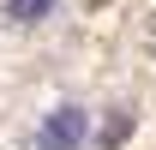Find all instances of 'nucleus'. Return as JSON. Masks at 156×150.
<instances>
[{
  "instance_id": "obj_1",
  "label": "nucleus",
  "mask_w": 156,
  "mask_h": 150,
  "mask_svg": "<svg viewBox=\"0 0 156 150\" xmlns=\"http://www.w3.org/2000/svg\"><path fill=\"white\" fill-rule=\"evenodd\" d=\"M90 132H96V114L84 102H54L36 120V150H90Z\"/></svg>"
},
{
  "instance_id": "obj_2",
  "label": "nucleus",
  "mask_w": 156,
  "mask_h": 150,
  "mask_svg": "<svg viewBox=\"0 0 156 150\" xmlns=\"http://www.w3.org/2000/svg\"><path fill=\"white\" fill-rule=\"evenodd\" d=\"M0 12L12 24H24V30H36V24H48L60 12V0H0Z\"/></svg>"
},
{
  "instance_id": "obj_3",
  "label": "nucleus",
  "mask_w": 156,
  "mask_h": 150,
  "mask_svg": "<svg viewBox=\"0 0 156 150\" xmlns=\"http://www.w3.org/2000/svg\"><path fill=\"white\" fill-rule=\"evenodd\" d=\"M126 138H132V108H114L96 132H90V144H96V150H120Z\"/></svg>"
}]
</instances>
